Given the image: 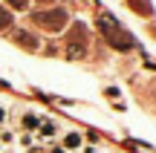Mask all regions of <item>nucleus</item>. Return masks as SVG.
<instances>
[{
    "label": "nucleus",
    "instance_id": "obj_5",
    "mask_svg": "<svg viewBox=\"0 0 156 153\" xmlns=\"http://www.w3.org/2000/svg\"><path fill=\"white\" fill-rule=\"evenodd\" d=\"M32 142H35V133H20L15 144H20L23 150H29V148H32Z\"/></svg>",
    "mask_w": 156,
    "mask_h": 153
},
{
    "label": "nucleus",
    "instance_id": "obj_1",
    "mask_svg": "<svg viewBox=\"0 0 156 153\" xmlns=\"http://www.w3.org/2000/svg\"><path fill=\"white\" fill-rule=\"evenodd\" d=\"M61 136V127H58V121L55 119H44L41 121V127L35 130V142H55V139Z\"/></svg>",
    "mask_w": 156,
    "mask_h": 153
},
{
    "label": "nucleus",
    "instance_id": "obj_9",
    "mask_svg": "<svg viewBox=\"0 0 156 153\" xmlns=\"http://www.w3.org/2000/svg\"><path fill=\"white\" fill-rule=\"evenodd\" d=\"M6 23H9V15H6V12H0V26H6Z\"/></svg>",
    "mask_w": 156,
    "mask_h": 153
},
{
    "label": "nucleus",
    "instance_id": "obj_4",
    "mask_svg": "<svg viewBox=\"0 0 156 153\" xmlns=\"http://www.w3.org/2000/svg\"><path fill=\"white\" fill-rule=\"evenodd\" d=\"M15 142H17V133L12 130V127H3V130H0V144H3V148H15Z\"/></svg>",
    "mask_w": 156,
    "mask_h": 153
},
{
    "label": "nucleus",
    "instance_id": "obj_3",
    "mask_svg": "<svg viewBox=\"0 0 156 153\" xmlns=\"http://www.w3.org/2000/svg\"><path fill=\"white\" fill-rule=\"evenodd\" d=\"M41 121H44V119H41L35 110H23V113H20V127H23V133H35V130L41 127Z\"/></svg>",
    "mask_w": 156,
    "mask_h": 153
},
{
    "label": "nucleus",
    "instance_id": "obj_7",
    "mask_svg": "<svg viewBox=\"0 0 156 153\" xmlns=\"http://www.w3.org/2000/svg\"><path fill=\"white\" fill-rule=\"evenodd\" d=\"M6 124H9V110H6L3 104H0V130H3Z\"/></svg>",
    "mask_w": 156,
    "mask_h": 153
},
{
    "label": "nucleus",
    "instance_id": "obj_12",
    "mask_svg": "<svg viewBox=\"0 0 156 153\" xmlns=\"http://www.w3.org/2000/svg\"><path fill=\"white\" fill-rule=\"evenodd\" d=\"M0 150H3V144H0Z\"/></svg>",
    "mask_w": 156,
    "mask_h": 153
},
{
    "label": "nucleus",
    "instance_id": "obj_11",
    "mask_svg": "<svg viewBox=\"0 0 156 153\" xmlns=\"http://www.w3.org/2000/svg\"><path fill=\"white\" fill-rule=\"evenodd\" d=\"M12 3H15V6H23V3H26V0H12Z\"/></svg>",
    "mask_w": 156,
    "mask_h": 153
},
{
    "label": "nucleus",
    "instance_id": "obj_6",
    "mask_svg": "<svg viewBox=\"0 0 156 153\" xmlns=\"http://www.w3.org/2000/svg\"><path fill=\"white\" fill-rule=\"evenodd\" d=\"M23 153H46V144H44V142H32V148L23 150Z\"/></svg>",
    "mask_w": 156,
    "mask_h": 153
},
{
    "label": "nucleus",
    "instance_id": "obj_2",
    "mask_svg": "<svg viewBox=\"0 0 156 153\" xmlns=\"http://www.w3.org/2000/svg\"><path fill=\"white\" fill-rule=\"evenodd\" d=\"M58 144H61L67 153H78L84 148V133L81 130H64L61 136H58Z\"/></svg>",
    "mask_w": 156,
    "mask_h": 153
},
{
    "label": "nucleus",
    "instance_id": "obj_8",
    "mask_svg": "<svg viewBox=\"0 0 156 153\" xmlns=\"http://www.w3.org/2000/svg\"><path fill=\"white\" fill-rule=\"evenodd\" d=\"M78 153H101V148H95V144H84Z\"/></svg>",
    "mask_w": 156,
    "mask_h": 153
},
{
    "label": "nucleus",
    "instance_id": "obj_10",
    "mask_svg": "<svg viewBox=\"0 0 156 153\" xmlns=\"http://www.w3.org/2000/svg\"><path fill=\"white\" fill-rule=\"evenodd\" d=\"M0 153H17L15 148H3V150H0Z\"/></svg>",
    "mask_w": 156,
    "mask_h": 153
}]
</instances>
